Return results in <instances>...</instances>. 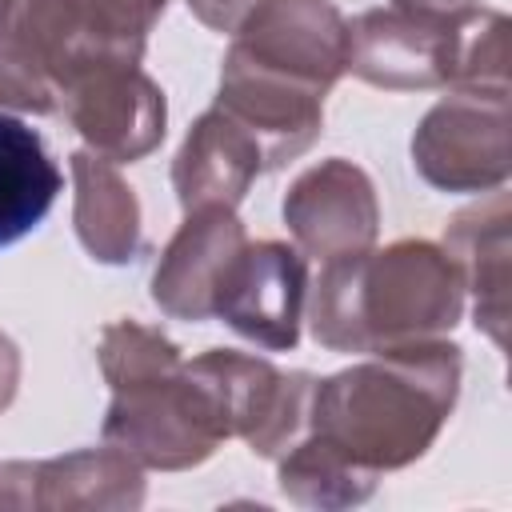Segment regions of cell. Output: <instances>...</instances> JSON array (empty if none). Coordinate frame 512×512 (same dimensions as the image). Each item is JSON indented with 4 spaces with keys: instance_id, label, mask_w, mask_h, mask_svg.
Instances as JSON below:
<instances>
[{
    "instance_id": "1",
    "label": "cell",
    "mask_w": 512,
    "mask_h": 512,
    "mask_svg": "<svg viewBox=\"0 0 512 512\" xmlns=\"http://www.w3.org/2000/svg\"><path fill=\"white\" fill-rule=\"evenodd\" d=\"M460 348L416 340L372 352L328 380H316L308 432L360 472H392L420 460L460 396Z\"/></svg>"
},
{
    "instance_id": "2",
    "label": "cell",
    "mask_w": 512,
    "mask_h": 512,
    "mask_svg": "<svg viewBox=\"0 0 512 512\" xmlns=\"http://www.w3.org/2000/svg\"><path fill=\"white\" fill-rule=\"evenodd\" d=\"M464 280L432 240H396L380 252L328 260L312 284L308 328L328 352H388L436 340L460 324Z\"/></svg>"
},
{
    "instance_id": "3",
    "label": "cell",
    "mask_w": 512,
    "mask_h": 512,
    "mask_svg": "<svg viewBox=\"0 0 512 512\" xmlns=\"http://www.w3.org/2000/svg\"><path fill=\"white\" fill-rule=\"evenodd\" d=\"M344 72L388 88H508V16L468 8L452 16L368 8L348 24Z\"/></svg>"
},
{
    "instance_id": "4",
    "label": "cell",
    "mask_w": 512,
    "mask_h": 512,
    "mask_svg": "<svg viewBox=\"0 0 512 512\" xmlns=\"http://www.w3.org/2000/svg\"><path fill=\"white\" fill-rule=\"evenodd\" d=\"M168 0H0V56L52 88L96 64H140Z\"/></svg>"
},
{
    "instance_id": "5",
    "label": "cell",
    "mask_w": 512,
    "mask_h": 512,
    "mask_svg": "<svg viewBox=\"0 0 512 512\" xmlns=\"http://www.w3.org/2000/svg\"><path fill=\"white\" fill-rule=\"evenodd\" d=\"M100 436L140 468L180 472L204 464L232 432L204 376L192 364H180L176 372L112 388Z\"/></svg>"
},
{
    "instance_id": "6",
    "label": "cell",
    "mask_w": 512,
    "mask_h": 512,
    "mask_svg": "<svg viewBox=\"0 0 512 512\" xmlns=\"http://www.w3.org/2000/svg\"><path fill=\"white\" fill-rule=\"evenodd\" d=\"M348 64V20L332 0H260L224 52V68L328 96Z\"/></svg>"
},
{
    "instance_id": "7",
    "label": "cell",
    "mask_w": 512,
    "mask_h": 512,
    "mask_svg": "<svg viewBox=\"0 0 512 512\" xmlns=\"http://www.w3.org/2000/svg\"><path fill=\"white\" fill-rule=\"evenodd\" d=\"M508 88H452L412 136L416 172L440 192H492L512 172Z\"/></svg>"
},
{
    "instance_id": "8",
    "label": "cell",
    "mask_w": 512,
    "mask_h": 512,
    "mask_svg": "<svg viewBox=\"0 0 512 512\" xmlns=\"http://www.w3.org/2000/svg\"><path fill=\"white\" fill-rule=\"evenodd\" d=\"M56 108L84 136L88 152L132 164L164 140L168 104L140 64H96L56 88Z\"/></svg>"
},
{
    "instance_id": "9",
    "label": "cell",
    "mask_w": 512,
    "mask_h": 512,
    "mask_svg": "<svg viewBox=\"0 0 512 512\" xmlns=\"http://www.w3.org/2000/svg\"><path fill=\"white\" fill-rule=\"evenodd\" d=\"M304 292L308 260L300 248L280 240H244L212 292V316L268 352H288L300 340Z\"/></svg>"
},
{
    "instance_id": "10",
    "label": "cell",
    "mask_w": 512,
    "mask_h": 512,
    "mask_svg": "<svg viewBox=\"0 0 512 512\" xmlns=\"http://www.w3.org/2000/svg\"><path fill=\"white\" fill-rule=\"evenodd\" d=\"M284 224L304 256H316L324 264L356 256L372 248L380 232L376 188L352 160H320L292 180L284 196Z\"/></svg>"
},
{
    "instance_id": "11",
    "label": "cell",
    "mask_w": 512,
    "mask_h": 512,
    "mask_svg": "<svg viewBox=\"0 0 512 512\" xmlns=\"http://www.w3.org/2000/svg\"><path fill=\"white\" fill-rule=\"evenodd\" d=\"M244 240L248 236L236 220V208H192L152 272V300L160 304V312H168L172 320H208L212 292Z\"/></svg>"
},
{
    "instance_id": "12",
    "label": "cell",
    "mask_w": 512,
    "mask_h": 512,
    "mask_svg": "<svg viewBox=\"0 0 512 512\" xmlns=\"http://www.w3.org/2000/svg\"><path fill=\"white\" fill-rule=\"evenodd\" d=\"M264 172L260 144L216 104L188 128L176 160H172V188L184 212L192 208H236L252 180Z\"/></svg>"
},
{
    "instance_id": "13",
    "label": "cell",
    "mask_w": 512,
    "mask_h": 512,
    "mask_svg": "<svg viewBox=\"0 0 512 512\" xmlns=\"http://www.w3.org/2000/svg\"><path fill=\"white\" fill-rule=\"evenodd\" d=\"M508 192L492 188L488 200L452 216L444 232V252L460 268L464 288L476 296V324L492 336L496 348L508 340Z\"/></svg>"
},
{
    "instance_id": "14",
    "label": "cell",
    "mask_w": 512,
    "mask_h": 512,
    "mask_svg": "<svg viewBox=\"0 0 512 512\" xmlns=\"http://www.w3.org/2000/svg\"><path fill=\"white\" fill-rule=\"evenodd\" d=\"M72 184H76V236L100 264H128L144 248L140 232V200L112 160L96 152H72Z\"/></svg>"
},
{
    "instance_id": "15",
    "label": "cell",
    "mask_w": 512,
    "mask_h": 512,
    "mask_svg": "<svg viewBox=\"0 0 512 512\" xmlns=\"http://www.w3.org/2000/svg\"><path fill=\"white\" fill-rule=\"evenodd\" d=\"M60 192L64 172L48 156L40 132L0 112V248L36 232Z\"/></svg>"
},
{
    "instance_id": "16",
    "label": "cell",
    "mask_w": 512,
    "mask_h": 512,
    "mask_svg": "<svg viewBox=\"0 0 512 512\" xmlns=\"http://www.w3.org/2000/svg\"><path fill=\"white\" fill-rule=\"evenodd\" d=\"M32 480V508H136L144 500L140 464L112 444L36 460Z\"/></svg>"
},
{
    "instance_id": "17",
    "label": "cell",
    "mask_w": 512,
    "mask_h": 512,
    "mask_svg": "<svg viewBox=\"0 0 512 512\" xmlns=\"http://www.w3.org/2000/svg\"><path fill=\"white\" fill-rule=\"evenodd\" d=\"M280 460V492L296 504L308 508H352L364 504L376 492L372 472L352 468L348 460H340L336 452H328L320 440L300 436Z\"/></svg>"
},
{
    "instance_id": "18",
    "label": "cell",
    "mask_w": 512,
    "mask_h": 512,
    "mask_svg": "<svg viewBox=\"0 0 512 512\" xmlns=\"http://www.w3.org/2000/svg\"><path fill=\"white\" fill-rule=\"evenodd\" d=\"M96 360H100V372L112 388H124V384H140V380H152V376H164V372H176L184 364L180 348L140 324V320H116L100 332V344H96Z\"/></svg>"
},
{
    "instance_id": "19",
    "label": "cell",
    "mask_w": 512,
    "mask_h": 512,
    "mask_svg": "<svg viewBox=\"0 0 512 512\" xmlns=\"http://www.w3.org/2000/svg\"><path fill=\"white\" fill-rule=\"evenodd\" d=\"M0 108H16V112H56V88L48 80H40L36 72L12 64L8 56H0Z\"/></svg>"
},
{
    "instance_id": "20",
    "label": "cell",
    "mask_w": 512,
    "mask_h": 512,
    "mask_svg": "<svg viewBox=\"0 0 512 512\" xmlns=\"http://www.w3.org/2000/svg\"><path fill=\"white\" fill-rule=\"evenodd\" d=\"M192 8V16L200 24H208L212 32H236L240 20L260 4V0H184Z\"/></svg>"
},
{
    "instance_id": "21",
    "label": "cell",
    "mask_w": 512,
    "mask_h": 512,
    "mask_svg": "<svg viewBox=\"0 0 512 512\" xmlns=\"http://www.w3.org/2000/svg\"><path fill=\"white\" fill-rule=\"evenodd\" d=\"M36 464L28 460H8L0 464V508H32V480Z\"/></svg>"
},
{
    "instance_id": "22",
    "label": "cell",
    "mask_w": 512,
    "mask_h": 512,
    "mask_svg": "<svg viewBox=\"0 0 512 512\" xmlns=\"http://www.w3.org/2000/svg\"><path fill=\"white\" fill-rule=\"evenodd\" d=\"M16 384H20V352H16V344L0 332V412L12 404Z\"/></svg>"
},
{
    "instance_id": "23",
    "label": "cell",
    "mask_w": 512,
    "mask_h": 512,
    "mask_svg": "<svg viewBox=\"0 0 512 512\" xmlns=\"http://www.w3.org/2000/svg\"><path fill=\"white\" fill-rule=\"evenodd\" d=\"M396 8H408V12H432V16H452V12H468L476 8L480 0H392Z\"/></svg>"
}]
</instances>
